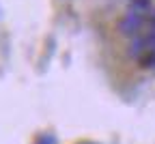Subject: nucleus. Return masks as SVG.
<instances>
[{
    "label": "nucleus",
    "instance_id": "1",
    "mask_svg": "<svg viewBox=\"0 0 155 144\" xmlns=\"http://www.w3.org/2000/svg\"><path fill=\"white\" fill-rule=\"evenodd\" d=\"M144 22H147L144 13L129 11V13H125V15L121 17V22H119V32H121V34H127V37H136V34L142 30Z\"/></svg>",
    "mask_w": 155,
    "mask_h": 144
},
{
    "label": "nucleus",
    "instance_id": "2",
    "mask_svg": "<svg viewBox=\"0 0 155 144\" xmlns=\"http://www.w3.org/2000/svg\"><path fill=\"white\" fill-rule=\"evenodd\" d=\"M149 7H151V0H131V11L142 13V11H147Z\"/></svg>",
    "mask_w": 155,
    "mask_h": 144
},
{
    "label": "nucleus",
    "instance_id": "3",
    "mask_svg": "<svg viewBox=\"0 0 155 144\" xmlns=\"http://www.w3.org/2000/svg\"><path fill=\"white\" fill-rule=\"evenodd\" d=\"M35 144H56V138L52 133H43V136H39Z\"/></svg>",
    "mask_w": 155,
    "mask_h": 144
},
{
    "label": "nucleus",
    "instance_id": "4",
    "mask_svg": "<svg viewBox=\"0 0 155 144\" xmlns=\"http://www.w3.org/2000/svg\"><path fill=\"white\" fill-rule=\"evenodd\" d=\"M153 22H155V13H153Z\"/></svg>",
    "mask_w": 155,
    "mask_h": 144
}]
</instances>
